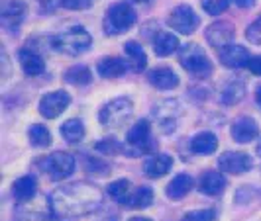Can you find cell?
<instances>
[{
    "label": "cell",
    "mask_w": 261,
    "mask_h": 221,
    "mask_svg": "<svg viewBox=\"0 0 261 221\" xmlns=\"http://www.w3.org/2000/svg\"><path fill=\"white\" fill-rule=\"evenodd\" d=\"M246 38H248V41H251L253 45H261V14L248 26Z\"/></svg>",
    "instance_id": "34"
},
{
    "label": "cell",
    "mask_w": 261,
    "mask_h": 221,
    "mask_svg": "<svg viewBox=\"0 0 261 221\" xmlns=\"http://www.w3.org/2000/svg\"><path fill=\"white\" fill-rule=\"evenodd\" d=\"M132 112H134V104L128 98H116L112 102H108L100 108L98 119L106 128H122L128 119H130Z\"/></svg>",
    "instance_id": "6"
},
{
    "label": "cell",
    "mask_w": 261,
    "mask_h": 221,
    "mask_svg": "<svg viewBox=\"0 0 261 221\" xmlns=\"http://www.w3.org/2000/svg\"><path fill=\"white\" fill-rule=\"evenodd\" d=\"M234 36V26L228 24V22H214L212 26L206 27V41L212 47H216V49H222L226 45H230Z\"/></svg>",
    "instance_id": "12"
},
{
    "label": "cell",
    "mask_w": 261,
    "mask_h": 221,
    "mask_svg": "<svg viewBox=\"0 0 261 221\" xmlns=\"http://www.w3.org/2000/svg\"><path fill=\"white\" fill-rule=\"evenodd\" d=\"M69 104H71V96L65 90H55L45 94V96H41L39 112H41V116L47 117V119H55L61 112H65Z\"/></svg>",
    "instance_id": "9"
},
{
    "label": "cell",
    "mask_w": 261,
    "mask_h": 221,
    "mask_svg": "<svg viewBox=\"0 0 261 221\" xmlns=\"http://www.w3.org/2000/svg\"><path fill=\"white\" fill-rule=\"evenodd\" d=\"M251 167H253L251 156L240 151H226L218 159V169L226 174H244L251 170Z\"/></svg>",
    "instance_id": "10"
},
{
    "label": "cell",
    "mask_w": 261,
    "mask_h": 221,
    "mask_svg": "<svg viewBox=\"0 0 261 221\" xmlns=\"http://www.w3.org/2000/svg\"><path fill=\"white\" fill-rule=\"evenodd\" d=\"M198 16L196 12L191 8V6H177L173 12L169 14V20H167V24H169L177 34H185V36H189V34H193L196 27H198Z\"/></svg>",
    "instance_id": "8"
},
{
    "label": "cell",
    "mask_w": 261,
    "mask_h": 221,
    "mask_svg": "<svg viewBox=\"0 0 261 221\" xmlns=\"http://www.w3.org/2000/svg\"><path fill=\"white\" fill-rule=\"evenodd\" d=\"M246 67L249 69V73H253V75L261 77V55H257V57H251V59H249V63Z\"/></svg>",
    "instance_id": "37"
},
{
    "label": "cell",
    "mask_w": 261,
    "mask_h": 221,
    "mask_svg": "<svg viewBox=\"0 0 261 221\" xmlns=\"http://www.w3.org/2000/svg\"><path fill=\"white\" fill-rule=\"evenodd\" d=\"M28 139H30V143L34 145V147L43 149V147L51 145V133H49L47 128H43L41 123H34L28 130Z\"/></svg>",
    "instance_id": "28"
},
{
    "label": "cell",
    "mask_w": 261,
    "mask_h": 221,
    "mask_svg": "<svg viewBox=\"0 0 261 221\" xmlns=\"http://www.w3.org/2000/svg\"><path fill=\"white\" fill-rule=\"evenodd\" d=\"M63 78H65V82H69V84H77V86H87V84H91L92 73H91V69H89V67L75 65V67H71V69L67 71L65 75H63Z\"/></svg>",
    "instance_id": "27"
},
{
    "label": "cell",
    "mask_w": 261,
    "mask_h": 221,
    "mask_svg": "<svg viewBox=\"0 0 261 221\" xmlns=\"http://www.w3.org/2000/svg\"><path fill=\"white\" fill-rule=\"evenodd\" d=\"M173 167V159L169 155L157 153V155L147 156L144 161V172L149 178H161L163 174H167Z\"/></svg>",
    "instance_id": "17"
},
{
    "label": "cell",
    "mask_w": 261,
    "mask_h": 221,
    "mask_svg": "<svg viewBox=\"0 0 261 221\" xmlns=\"http://www.w3.org/2000/svg\"><path fill=\"white\" fill-rule=\"evenodd\" d=\"M244 94H246L244 84H242L240 80H232V82L222 90V102L226 106H234L244 98Z\"/></svg>",
    "instance_id": "30"
},
{
    "label": "cell",
    "mask_w": 261,
    "mask_h": 221,
    "mask_svg": "<svg viewBox=\"0 0 261 221\" xmlns=\"http://www.w3.org/2000/svg\"><path fill=\"white\" fill-rule=\"evenodd\" d=\"M193 178L189 176V174H177L169 184H167V198L169 200H181L185 196L189 194L191 190H193Z\"/></svg>",
    "instance_id": "24"
},
{
    "label": "cell",
    "mask_w": 261,
    "mask_h": 221,
    "mask_svg": "<svg viewBox=\"0 0 261 221\" xmlns=\"http://www.w3.org/2000/svg\"><path fill=\"white\" fill-rule=\"evenodd\" d=\"M18 59H20V65L22 71L30 75V77H38L45 71V61L41 59V55L32 49H20L18 53Z\"/></svg>",
    "instance_id": "19"
},
{
    "label": "cell",
    "mask_w": 261,
    "mask_h": 221,
    "mask_svg": "<svg viewBox=\"0 0 261 221\" xmlns=\"http://www.w3.org/2000/svg\"><path fill=\"white\" fill-rule=\"evenodd\" d=\"M179 61L181 65L195 77H206L212 73V63H210L208 55L202 51L196 43H189L179 51Z\"/></svg>",
    "instance_id": "4"
},
{
    "label": "cell",
    "mask_w": 261,
    "mask_h": 221,
    "mask_svg": "<svg viewBox=\"0 0 261 221\" xmlns=\"http://www.w3.org/2000/svg\"><path fill=\"white\" fill-rule=\"evenodd\" d=\"M96 151H100L105 155H116L122 151V145L118 143L116 139H102L96 143Z\"/></svg>",
    "instance_id": "35"
},
{
    "label": "cell",
    "mask_w": 261,
    "mask_h": 221,
    "mask_svg": "<svg viewBox=\"0 0 261 221\" xmlns=\"http://www.w3.org/2000/svg\"><path fill=\"white\" fill-rule=\"evenodd\" d=\"M147 80L151 86H155L159 90H173L179 86V77L167 69V67H159V69H153L147 73Z\"/></svg>",
    "instance_id": "15"
},
{
    "label": "cell",
    "mask_w": 261,
    "mask_h": 221,
    "mask_svg": "<svg viewBox=\"0 0 261 221\" xmlns=\"http://www.w3.org/2000/svg\"><path fill=\"white\" fill-rule=\"evenodd\" d=\"M12 194L20 204H26L30 200H34L36 194H38V180H36V176L26 174V176L18 178L12 184Z\"/></svg>",
    "instance_id": "18"
},
{
    "label": "cell",
    "mask_w": 261,
    "mask_h": 221,
    "mask_svg": "<svg viewBox=\"0 0 261 221\" xmlns=\"http://www.w3.org/2000/svg\"><path fill=\"white\" fill-rule=\"evenodd\" d=\"M100 202H102L100 190L87 182L69 184L49 196V208L59 217H79L92 213L100 206Z\"/></svg>",
    "instance_id": "1"
},
{
    "label": "cell",
    "mask_w": 261,
    "mask_h": 221,
    "mask_svg": "<svg viewBox=\"0 0 261 221\" xmlns=\"http://www.w3.org/2000/svg\"><path fill=\"white\" fill-rule=\"evenodd\" d=\"M130 2H138V4H149L151 0H130Z\"/></svg>",
    "instance_id": "41"
},
{
    "label": "cell",
    "mask_w": 261,
    "mask_h": 221,
    "mask_svg": "<svg viewBox=\"0 0 261 221\" xmlns=\"http://www.w3.org/2000/svg\"><path fill=\"white\" fill-rule=\"evenodd\" d=\"M257 155L261 156V141H259V143H257Z\"/></svg>",
    "instance_id": "42"
},
{
    "label": "cell",
    "mask_w": 261,
    "mask_h": 221,
    "mask_svg": "<svg viewBox=\"0 0 261 221\" xmlns=\"http://www.w3.org/2000/svg\"><path fill=\"white\" fill-rule=\"evenodd\" d=\"M255 100H257V104L261 106V84L257 86V90H255Z\"/></svg>",
    "instance_id": "39"
},
{
    "label": "cell",
    "mask_w": 261,
    "mask_h": 221,
    "mask_svg": "<svg viewBox=\"0 0 261 221\" xmlns=\"http://www.w3.org/2000/svg\"><path fill=\"white\" fill-rule=\"evenodd\" d=\"M151 202H153V192H151V188L140 186V188H134V190H132L130 198L126 200L124 206L132 209H145L151 206Z\"/></svg>",
    "instance_id": "25"
},
{
    "label": "cell",
    "mask_w": 261,
    "mask_h": 221,
    "mask_svg": "<svg viewBox=\"0 0 261 221\" xmlns=\"http://www.w3.org/2000/svg\"><path fill=\"white\" fill-rule=\"evenodd\" d=\"M128 221H151L149 217H132V219H128Z\"/></svg>",
    "instance_id": "40"
},
{
    "label": "cell",
    "mask_w": 261,
    "mask_h": 221,
    "mask_svg": "<svg viewBox=\"0 0 261 221\" xmlns=\"http://www.w3.org/2000/svg\"><path fill=\"white\" fill-rule=\"evenodd\" d=\"M16 217L18 221H47L49 219V211H30L26 209L24 206L18 209V213H16Z\"/></svg>",
    "instance_id": "32"
},
{
    "label": "cell",
    "mask_w": 261,
    "mask_h": 221,
    "mask_svg": "<svg viewBox=\"0 0 261 221\" xmlns=\"http://www.w3.org/2000/svg\"><path fill=\"white\" fill-rule=\"evenodd\" d=\"M39 169L49 174L51 180H63L69 178L75 170V159L65 151H55L49 156H43L39 161Z\"/></svg>",
    "instance_id": "5"
},
{
    "label": "cell",
    "mask_w": 261,
    "mask_h": 221,
    "mask_svg": "<svg viewBox=\"0 0 261 221\" xmlns=\"http://www.w3.org/2000/svg\"><path fill=\"white\" fill-rule=\"evenodd\" d=\"M61 135H63V139H65L67 143L75 145L79 141H83V137H85V125H83V121L81 119H67L65 123L61 125Z\"/></svg>",
    "instance_id": "26"
},
{
    "label": "cell",
    "mask_w": 261,
    "mask_h": 221,
    "mask_svg": "<svg viewBox=\"0 0 261 221\" xmlns=\"http://www.w3.org/2000/svg\"><path fill=\"white\" fill-rule=\"evenodd\" d=\"M124 53L128 57V63H130L132 71H136V73L145 71V67H147V55H145V51L142 49V45L138 41H126L124 43Z\"/></svg>",
    "instance_id": "23"
},
{
    "label": "cell",
    "mask_w": 261,
    "mask_h": 221,
    "mask_svg": "<svg viewBox=\"0 0 261 221\" xmlns=\"http://www.w3.org/2000/svg\"><path fill=\"white\" fill-rule=\"evenodd\" d=\"M92 43L91 34L81 26H73L53 36L51 45L53 49H57L59 53H65V55H79V53H85Z\"/></svg>",
    "instance_id": "2"
},
{
    "label": "cell",
    "mask_w": 261,
    "mask_h": 221,
    "mask_svg": "<svg viewBox=\"0 0 261 221\" xmlns=\"http://www.w3.org/2000/svg\"><path fill=\"white\" fill-rule=\"evenodd\" d=\"M230 2H234L236 6H240V8H249V6L255 4V0H230Z\"/></svg>",
    "instance_id": "38"
},
{
    "label": "cell",
    "mask_w": 261,
    "mask_h": 221,
    "mask_svg": "<svg viewBox=\"0 0 261 221\" xmlns=\"http://www.w3.org/2000/svg\"><path fill=\"white\" fill-rule=\"evenodd\" d=\"M198 188L200 192L206 196H218L224 192L226 188V178L220 172H214V170H208L200 176V182H198Z\"/></svg>",
    "instance_id": "20"
},
{
    "label": "cell",
    "mask_w": 261,
    "mask_h": 221,
    "mask_svg": "<svg viewBox=\"0 0 261 221\" xmlns=\"http://www.w3.org/2000/svg\"><path fill=\"white\" fill-rule=\"evenodd\" d=\"M130 69V63L126 59H120V57H105L98 61L96 71L102 78H118L122 75H126Z\"/></svg>",
    "instance_id": "16"
},
{
    "label": "cell",
    "mask_w": 261,
    "mask_h": 221,
    "mask_svg": "<svg viewBox=\"0 0 261 221\" xmlns=\"http://www.w3.org/2000/svg\"><path fill=\"white\" fill-rule=\"evenodd\" d=\"M218 149V139L210 131H200L191 139V151L196 155H212Z\"/></svg>",
    "instance_id": "21"
},
{
    "label": "cell",
    "mask_w": 261,
    "mask_h": 221,
    "mask_svg": "<svg viewBox=\"0 0 261 221\" xmlns=\"http://www.w3.org/2000/svg\"><path fill=\"white\" fill-rule=\"evenodd\" d=\"M92 0H59V4L67 10H87Z\"/></svg>",
    "instance_id": "36"
},
{
    "label": "cell",
    "mask_w": 261,
    "mask_h": 221,
    "mask_svg": "<svg viewBox=\"0 0 261 221\" xmlns=\"http://www.w3.org/2000/svg\"><path fill=\"white\" fill-rule=\"evenodd\" d=\"M179 49V39L169 31H157L153 38V51L157 57H169Z\"/></svg>",
    "instance_id": "22"
},
{
    "label": "cell",
    "mask_w": 261,
    "mask_h": 221,
    "mask_svg": "<svg viewBox=\"0 0 261 221\" xmlns=\"http://www.w3.org/2000/svg\"><path fill=\"white\" fill-rule=\"evenodd\" d=\"M216 219V211L214 209H196L185 213L181 221H214Z\"/></svg>",
    "instance_id": "33"
},
{
    "label": "cell",
    "mask_w": 261,
    "mask_h": 221,
    "mask_svg": "<svg viewBox=\"0 0 261 221\" xmlns=\"http://www.w3.org/2000/svg\"><path fill=\"white\" fill-rule=\"evenodd\" d=\"M136 24V10L128 2H118L106 10L105 31L108 36H118Z\"/></svg>",
    "instance_id": "3"
},
{
    "label": "cell",
    "mask_w": 261,
    "mask_h": 221,
    "mask_svg": "<svg viewBox=\"0 0 261 221\" xmlns=\"http://www.w3.org/2000/svg\"><path fill=\"white\" fill-rule=\"evenodd\" d=\"M26 4L22 0H4L0 4V24L8 31H18L26 18Z\"/></svg>",
    "instance_id": "7"
},
{
    "label": "cell",
    "mask_w": 261,
    "mask_h": 221,
    "mask_svg": "<svg viewBox=\"0 0 261 221\" xmlns=\"http://www.w3.org/2000/svg\"><path fill=\"white\" fill-rule=\"evenodd\" d=\"M106 192H108V196L112 198V200H116L118 204H126V200L130 198L132 194V182L130 180H116V182L108 184V188H106Z\"/></svg>",
    "instance_id": "29"
},
{
    "label": "cell",
    "mask_w": 261,
    "mask_h": 221,
    "mask_svg": "<svg viewBox=\"0 0 261 221\" xmlns=\"http://www.w3.org/2000/svg\"><path fill=\"white\" fill-rule=\"evenodd\" d=\"M149 143H151V125H149V121L147 119L136 121L126 133V145L136 147L138 153H142V151H147L151 147Z\"/></svg>",
    "instance_id": "11"
},
{
    "label": "cell",
    "mask_w": 261,
    "mask_h": 221,
    "mask_svg": "<svg viewBox=\"0 0 261 221\" xmlns=\"http://www.w3.org/2000/svg\"><path fill=\"white\" fill-rule=\"evenodd\" d=\"M218 59L224 67L228 69H240V67L248 65L249 63V53L244 45H236V43H230L222 49H218Z\"/></svg>",
    "instance_id": "13"
},
{
    "label": "cell",
    "mask_w": 261,
    "mask_h": 221,
    "mask_svg": "<svg viewBox=\"0 0 261 221\" xmlns=\"http://www.w3.org/2000/svg\"><path fill=\"white\" fill-rule=\"evenodd\" d=\"M200 4H202V10L210 16H220L228 10V6H230V0H200Z\"/></svg>",
    "instance_id": "31"
},
{
    "label": "cell",
    "mask_w": 261,
    "mask_h": 221,
    "mask_svg": "<svg viewBox=\"0 0 261 221\" xmlns=\"http://www.w3.org/2000/svg\"><path fill=\"white\" fill-rule=\"evenodd\" d=\"M259 135L257 121L251 117H240L238 121L232 123V137L238 143H251Z\"/></svg>",
    "instance_id": "14"
}]
</instances>
